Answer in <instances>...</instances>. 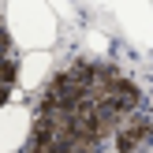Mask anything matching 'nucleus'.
Returning a JSON list of instances; mask_svg holds the SVG:
<instances>
[{"label": "nucleus", "mask_w": 153, "mask_h": 153, "mask_svg": "<svg viewBox=\"0 0 153 153\" xmlns=\"http://www.w3.org/2000/svg\"><path fill=\"white\" fill-rule=\"evenodd\" d=\"M142 94L97 60H79L52 79L26 134V153H116V131Z\"/></svg>", "instance_id": "f257e3e1"}, {"label": "nucleus", "mask_w": 153, "mask_h": 153, "mask_svg": "<svg viewBox=\"0 0 153 153\" xmlns=\"http://www.w3.org/2000/svg\"><path fill=\"white\" fill-rule=\"evenodd\" d=\"M116 15L120 30L131 37V45L149 49L153 45V4L149 0H105Z\"/></svg>", "instance_id": "f03ea898"}, {"label": "nucleus", "mask_w": 153, "mask_h": 153, "mask_svg": "<svg viewBox=\"0 0 153 153\" xmlns=\"http://www.w3.org/2000/svg\"><path fill=\"white\" fill-rule=\"evenodd\" d=\"M15 26H19L15 34L30 45H45L52 37V22H49V15H45V7L37 0H26V4L15 7Z\"/></svg>", "instance_id": "7ed1b4c3"}, {"label": "nucleus", "mask_w": 153, "mask_h": 153, "mask_svg": "<svg viewBox=\"0 0 153 153\" xmlns=\"http://www.w3.org/2000/svg\"><path fill=\"white\" fill-rule=\"evenodd\" d=\"M153 146V123L142 112H131V116L120 123L116 131V153H146Z\"/></svg>", "instance_id": "20e7f679"}, {"label": "nucleus", "mask_w": 153, "mask_h": 153, "mask_svg": "<svg viewBox=\"0 0 153 153\" xmlns=\"http://www.w3.org/2000/svg\"><path fill=\"white\" fill-rule=\"evenodd\" d=\"M15 71H19V64H15V52H11V34H7L4 19H0V108H4V101L11 97Z\"/></svg>", "instance_id": "39448f33"}, {"label": "nucleus", "mask_w": 153, "mask_h": 153, "mask_svg": "<svg viewBox=\"0 0 153 153\" xmlns=\"http://www.w3.org/2000/svg\"><path fill=\"white\" fill-rule=\"evenodd\" d=\"M41 71H45V56H34V64H30V75H26V82H34Z\"/></svg>", "instance_id": "423d86ee"}]
</instances>
